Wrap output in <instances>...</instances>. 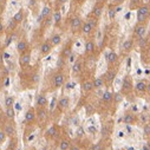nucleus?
Returning a JSON list of instances; mask_svg holds the SVG:
<instances>
[{"label":"nucleus","instance_id":"nucleus-59","mask_svg":"<svg viewBox=\"0 0 150 150\" xmlns=\"http://www.w3.org/2000/svg\"><path fill=\"white\" fill-rule=\"evenodd\" d=\"M28 150H34V149H33V148H32V149H28Z\"/></svg>","mask_w":150,"mask_h":150},{"label":"nucleus","instance_id":"nucleus-61","mask_svg":"<svg viewBox=\"0 0 150 150\" xmlns=\"http://www.w3.org/2000/svg\"><path fill=\"white\" fill-rule=\"evenodd\" d=\"M0 150H1V149H0Z\"/></svg>","mask_w":150,"mask_h":150},{"label":"nucleus","instance_id":"nucleus-10","mask_svg":"<svg viewBox=\"0 0 150 150\" xmlns=\"http://www.w3.org/2000/svg\"><path fill=\"white\" fill-rule=\"evenodd\" d=\"M70 108V98L67 96H62L58 100H57V109L60 112H65L67 111Z\"/></svg>","mask_w":150,"mask_h":150},{"label":"nucleus","instance_id":"nucleus-2","mask_svg":"<svg viewBox=\"0 0 150 150\" xmlns=\"http://www.w3.org/2000/svg\"><path fill=\"white\" fill-rule=\"evenodd\" d=\"M134 91V83H132V78L127 74L124 77L123 82H122V88H121V93L123 96H130Z\"/></svg>","mask_w":150,"mask_h":150},{"label":"nucleus","instance_id":"nucleus-42","mask_svg":"<svg viewBox=\"0 0 150 150\" xmlns=\"http://www.w3.org/2000/svg\"><path fill=\"white\" fill-rule=\"evenodd\" d=\"M17 145H18L17 137H12L11 138V143L8 144V150H16L17 149Z\"/></svg>","mask_w":150,"mask_h":150},{"label":"nucleus","instance_id":"nucleus-49","mask_svg":"<svg viewBox=\"0 0 150 150\" xmlns=\"http://www.w3.org/2000/svg\"><path fill=\"white\" fill-rule=\"evenodd\" d=\"M66 1H67V0H57V4H58L59 6H62V5H64Z\"/></svg>","mask_w":150,"mask_h":150},{"label":"nucleus","instance_id":"nucleus-7","mask_svg":"<svg viewBox=\"0 0 150 150\" xmlns=\"http://www.w3.org/2000/svg\"><path fill=\"white\" fill-rule=\"evenodd\" d=\"M85 67V64H84V59L83 58H78L73 62V65H72V69H71V72L73 76H79V74L83 72Z\"/></svg>","mask_w":150,"mask_h":150},{"label":"nucleus","instance_id":"nucleus-53","mask_svg":"<svg viewBox=\"0 0 150 150\" xmlns=\"http://www.w3.org/2000/svg\"><path fill=\"white\" fill-rule=\"evenodd\" d=\"M143 150H149V148H148V145H146V143L143 145Z\"/></svg>","mask_w":150,"mask_h":150},{"label":"nucleus","instance_id":"nucleus-22","mask_svg":"<svg viewBox=\"0 0 150 150\" xmlns=\"http://www.w3.org/2000/svg\"><path fill=\"white\" fill-rule=\"evenodd\" d=\"M103 10H104V4H99V3H96L95 6L92 7V11H91V16L96 17V18H100V16L103 14Z\"/></svg>","mask_w":150,"mask_h":150},{"label":"nucleus","instance_id":"nucleus-3","mask_svg":"<svg viewBox=\"0 0 150 150\" xmlns=\"http://www.w3.org/2000/svg\"><path fill=\"white\" fill-rule=\"evenodd\" d=\"M150 18V6L142 5L137 8V23H146Z\"/></svg>","mask_w":150,"mask_h":150},{"label":"nucleus","instance_id":"nucleus-51","mask_svg":"<svg viewBox=\"0 0 150 150\" xmlns=\"http://www.w3.org/2000/svg\"><path fill=\"white\" fill-rule=\"evenodd\" d=\"M146 93L150 96V81L148 82V86H146Z\"/></svg>","mask_w":150,"mask_h":150},{"label":"nucleus","instance_id":"nucleus-16","mask_svg":"<svg viewBox=\"0 0 150 150\" xmlns=\"http://www.w3.org/2000/svg\"><path fill=\"white\" fill-rule=\"evenodd\" d=\"M28 50H30V45H28L27 39L21 38L20 40H18V43H17V51H18L19 54H21V53H24V52H26Z\"/></svg>","mask_w":150,"mask_h":150},{"label":"nucleus","instance_id":"nucleus-30","mask_svg":"<svg viewBox=\"0 0 150 150\" xmlns=\"http://www.w3.org/2000/svg\"><path fill=\"white\" fill-rule=\"evenodd\" d=\"M106 139L102 138L100 141H98L97 143L92 144L91 146V150H106V143H105Z\"/></svg>","mask_w":150,"mask_h":150},{"label":"nucleus","instance_id":"nucleus-48","mask_svg":"<svg viewBox=\"0 0 150 150\" xmlns=\"http://www.w3.org/2000/svg\"><path fill=\"white\" fill-rule=\"evenodd\" d=\"M4 31H5V26H4L3 21H1V20H0V35H1V34L4 33Z\"/></svg>","mask_w":150,"mask_h":150},{"label":"nucleus","instance_id":"nucleus-9","mask_svg":"<svg viewBox=\"0 0 150 150\" xmlns=\"http://www.w3.org/2000/svg\"><path fill=\"white\" fill-rule=\"evenodd\" d=\"M35 115H37V121L40 124L45 123L49 117V111L46 108H40V106H35Z\"/></svg>","mask_w":150,"mask_h":150},{"label":"nucleus","instance_id":"nucleus-44","mask_svg":"<svg viewBox=\"0 0 150 150\" xmlns=\"http://www.w3.org/2000/svg\"><path fill=\"white\" fill-rule=\"evenodd\" d=\"M56 108H57V98L53 97L52 100H51V103H50V111H53Z\"/></svg>","mask_w":150,"mask_h":150},{"label":"nucleus","instance_id":"nucleus-27","mask_svg":"<svg viewBox=\"0 0 150 150\" xmlns=\"http://www.w3.org/2000/svg\"><path fill=\"white\" fill-rule=\"evenodd\" d=\"M102 100H103V103H105V104L114 103V93H112L111 91H104V92L102 93Z\"/></svg>","mask_w":150,"mask_h":150},{"label":"nucleus","instance_id":"nucleus-43","mask_svg":"<svg viewBox=\"0 0 150 150\" xmlns=\"http://www.w3.org/2000/svg\"><path fill=\"white\" fill-rule=\"evenodd\" d=\"M122 98H123V95H122L121 92L114 93V103H115V104H118L120 102H122Z\"/></svg>","mask_w":150,"mask_h":150},{"label":"nucleus","instance_id":"nucleus-14","mask_svg":"<svg viewBox=\"0 0 150 150\" xmlns=\"http://www.w3.org/2000/svg\"><path fill=\"white\" fill-rule=\"evenodd\" d=\"M146 86H148V82L144 79H141L136 83V85L134 86V90H135L136 95L143 96L144 93H146Z\"/></svg>","mask_w":150,"mask_h":150},{"label":"nucleus","instance_id":"nucleus-1","mask_svg":"<svg viewBox=\"0 0 150 150\" xmlns=\"http://www.w3.org/2000/svg\"><path fill=\"white\" fill-rule=\"evenodd\" d=\"M65 81H66V76L65 73L62 71V70H58L52 77V89L53 90H58L60 89L64 84H65Z\"/></svg>","mask_w":150,"mask_h":150},{"label":"nucleus","instance_id":"nucleus-13","mask_svg":"<svg viewBox=\"0 0 150 150\" xmlns=\"http://www.w3.org/2000/svg\"><path fill=\"white\" fill-rule=\"evenodd\" d=\"M30 63H31V50L19 54V65H20V67L25 69L30 65Z\"/></svg>","mask_w":150,"mask_h":150},{"label":"nucleus","instance_id":"nucleus-8","mask_svg":"<svg viewBox=\"0 0 150 150\" xmlns=\"http://www.w3.org/2000/svg\"><path fill=\"white\" fill-rule=\"evenodd\" d=\"M3 130L5 131L7 138L16 137V135H17V129H16V125H14V123H13L12 121H10V122H4Z\"/></svg>","mask_w":150,"mask_h":150},{"label":"nucleus","instance_id":"nucleus-50","mask_svg":"<svg viewBox=\"0 0 150 150\" xmlns=\"http://www.w3.org/2000/svg\"><path fill=\"white\" fill-rule=\"evenodd\" d=\"M142 5H149L150 6V0H142Z\"/></svg>","mask_w":150,"mask_h":150},{"label":"nucleus","instance_id":"nucleus-55","mask_svg":"<svg viewBox=\"0 0 150 150\" xmlns=\"http://www.w3.org/2000/svg\"><path fill=\"white\" fill-rule=\"evenodd\" d=\"M0 65H3V56L0 54Z\"/></svg>","mask_w":150,"mask_h":150},{"label":"nucleus","instance_id":"nucleus-19","mask_svg":"<svg viewBox=\"0 0 150 150\" xmlns=\"http://www.w3.org/2000/svg\"><path fill=\"white\" fill-rule=\"evenodd\" d=\"M84 49H85V54H86V56L93 54L95 51H96V43H95V40H93V39H88V40L85 42Z\"/></svg>","mask_w":150,"mask_h":150},{"label":"nucleus","instance_id":"nucleus-20","mask_svg":"<svg viewBox=\"0 0 150 150\" xmlns=\"http://www.w3.org/2000/svg\"><path fill=\"white\" fill-rule=\"evenodd\" d=\"M82 90L85 92V93H89L91 91L95 90V86H93V79L91 78H88L85 81L82 82Z\"/></svg>","mask_w":150,"mask_h":150},{"label":"nucleus","instance_id":"nucleus-28","mask_svg":"<svg viewBox=\"0 0 150 150\" xmlns=\"http://www.w3.org/2000/svg\"><path fill=\"white\" fill-rule=\"evenodd\" d=\"M81 31H82V33L83 34H85V35H90L93 31H95V28L85 20L84 23H83V25H82V28H81Z\"/></svg>","mask_w":150,"mask_h":150},{"label":"nucleus","instance_id":"nucleus-23","mask_svg":"<svg viewBox=\"0 0 150 150\" xmlns=\"http://www.w3.org/2000/svg\"><path fill=\"white\" fill-rule=\"evenodd\" d=\"M71 144H72L71 139H70L69 137L64 136V137H62V138L59 139L58 148H59V150H69V149H70V146H71Z\"/></svg>","mask_w":150,"mask_h":150},{"label":"nucleus","instance_id":"nucleus-39","mask_svg":"<svg viewBox=\"0 0 150 150\" xmlns=\"http://www.w3.org/2000/svg\"><path fill=\"white\" fill-rule=\"evenodd\" d=\"M86 21L96 30L97 28V26H98V18H96V17H93V16H90L88 19H86Z\"/></svg>","mask_w":150,"mask_h":150},{"label":"nucleus","instance_id":"nucleus-24","mask_svg":"<svg viewBox=\"0 0 150 150\" xmlns=\"http://www.w3.org/2000/svg\"><path fill=\"white\" fill-rule=\"evenodd\" d=\"M132 49H134V39L132 38H129V39L123 42V44H122V52L129 53V52L132 51Z\"/></svg>","mask_w":150,"mask_h":150},{"label":"nucleus","instance_id":"nucleus-26","mask_svg":"<svg viewBox=\"0 0 150 150\" xmlns=\"http://www.w3.org/2000/svg\"><path fill=\"white\" fill-rule=\"evenodd\" d=\"M111 132H112V127L110 125V124H103V127H102V130H100V134H102V138H104V139H108L109 137H110V135H111Z\"/></svg>","mask_w":150,"mask_h":150},{"label":"nucleus","instance_id":"nucleus-35","mask_svg":"<svg viewBox=\"0 0 150 150\" xmlns=\"http://www.w3.org/2000/svg\"><path fill=\"white\" fill-rule=\"evenodd\" d=\"M51 14H52V8H51L50 6H45V7H43V10H42L40 19H46V18H49Z\"/></svg>","mask_w":150,"mask_h":150},{"label":"nucleus","instance_id":"nucleus-12","mask_svg":"<svg viewBox=\"0 0 150 150\" xmlns=\"http://www.w3.org/2000/svg\"><path fill=\"white\" fill-rule=\"evenodd\" d=\"M24 121H25V123H26L27 125H32L33 123H35V121H37V115H35V109H34V108H30V109L26 111Z\"/></svg>","mask_w":150,"mask_h":150},{"label":"nucleus","instance_id":"nucleus-29","mask_svg":"<svg viewBox=\"0 0 150 150\" xmlns=\"http://www.w3.org/2000/svg\"><path fill=\"white\" fill-rule=\"evenodd\" d=\"M93 86L96 90H100L105 86V81L103 78V76H99V77H96L93 79Z\"/></svg>","mask_w":150,"mask_h":150},{"label":"nucleus","instance_id":"nucleus-33","mask_svg":"<svg viewBox=\"0 0 150 150\" xmlns=\"http://www.w3.org/2000/svg\"><path fill=\"white\" fill-rule=\"evenodd\" d=\"M12 19H13L18 25H19V24H21V23H23V20H24V10H23V8H20V10H19L14 16H13V18H12Z\"/></svg>","mask_w":150,"mask_h":150},{"label":"nucleus","instance_id":"nucleus-34","mask_svg":"<svg viewBox=\"0 0 150 150\" xmlns=\"http://www.w3.org/2000/svg\"><path fill=\"white\" fill-rule=\"evenodd\" d=\"M14 40H17V33H16V31L14 32H11V33H8V35H7V39H6V42H5V47H8Z\"/></svg>","mask_w":150,"mask_h":150},{"label":"nucleus","instance_id":"nucleus-11","mask_svg":"<svg viewBox=\"0 0 150 150\" xmlns=\"http://www.w3.org/2000/svg\"><path fill=\"white\" fill-rule=\"evenodd\" d=\"M83 19L81 17H73L70 21V28H71V32L76 33L78 31H81L82 28V25H83Z\"/></svg>","mask_w":150,"mask_h":150},{"label":"nucleus","instance_id":"nucleus-56","mask_svg":"<svg viewBox=\"0 0 150 150\" xmlns=\"http://www.w3.org/2000/svg\"><path fill=\"white\" fill-rule=\"evenodd\" d=\"M47 149H49V148H43L42 150H47Z\"/></svg>","mask_w":150,"mask_h":150},{"label":"nucleus","instance_id":"nucleus-17","mask_svg":"<svg viewBox=\"0 0 150 150\" xmlns=\"http://www.w3.org/2000/svg\"><path fill=\"white\" fill-rule=\"evenodd\" d=\"M52 49H53V46L51 45L50 40H45V42L42 43V45H40V47H39V52H40L42 56L45 57V56H47V54L51 53Z\"/></svg>","mask_w":150,"mask_h":150},{"label":"nucleus","instance_id":"nucleus-25","mask_svg":"<svg viewBox=\"0 0 150 150\" xmlns=\"http://www.w3.org/2000/svg\"><path fill=\"white\" fill-rule=\"evenodd\" d=\"M72 54V45L71 44H66L65 46H64V49L62 50V52H60V58H63V59H69L70 58V56Z\"/></svg>","mask_w":150,"mask_h":150},{"label":"nucleus","instance_id":"nucleus-54","mask_svg":"<svg viewBox=\"0 0 150 150\" xmlns=\"http://www.w3.org/2000/svg\"><path fill=\"white\" fill-rule=\"evenodd\" d=\"M146 145H148V148H149V150H150V138L148 139V142H146Z\"/></svg>","mask_w":150,"mask_h":150},{"label":"nucleus","instance_id":"nucleus-31","mask_svg":"<svg viewBox=\"0 0 150 150\" xmlns=\"http://www.w3.org/2000/svg\"><path fill=\"white\" fill-rule=\"evenodd\" d=\"M5 117L7 118V120H10V121H13L14 118H16V111H14V109H13V106H11V108H5Z\"/></svg>","mask_w":150,"mask_h":150},{"label":"nucleus","instance_id":"nucleus-15","mask_svg":"<svg viewBox=\"0 0 150 150\" xmlns=\"http://www.w3.org/2000/svg\"><path fill=\"white\" fill-rule=\"evenodd\" d=\"M123 122H124V124L134 125V124L138 123V117L135 114H132V112H127L123 116Z\"/></svg>","mask_w":150,"mask_h":150},{"label":"nucleus","instance_id":"nucleus-45","mask_svg":"<svg viewBox=\"0 0 150 150\" xmlns=\"http://www.w3.org/2000/svg\"><path fill=\"white\" fill-rule=\"evenodd\" d=\"M6 138H7L6 134H5V131L1 129V130H0V144H3V143L6 141Z\"/></svg>","mask_w":150,"mask_h":150},{"label":"nucleus","instance_id":"nucleus-21","mask_svg":"<svg viewBox=\"0 0 150 150\" xmlns=\"http://www.w3.org/2000/svg\"><path fill=\"white\" fill-rule=\"evenodd\" d=\"M49 100L47 97L44 93H39L35 98V106H40V108H47Z\"/></svg>","mask_w":150,"mask_h":150},{"label":"nucleus","instance_id":"nucleus-6","mask_svg":"<svg viewBox=\"0 0 150 150\" xmlns=\"http://www.w3.org/2000/svg\"><path fill=\"white\" fill-rule=\"evenodd\" d=\"M60 135V128L57 124H52L45 132V138L47 141H54L59 137Z\"/></svg>","mask_w":150,"mask_h":150},{"label":"nucleus","instance_id":"nucleus-18","mask_svg":"<svg viewBox=\"0 0 150 150\" xmlns=\"http://www.w3.org/2000/svg\"><path fill=\"white\" fill-rule=\"evenodd\" d=\"M105 59H106V63H108L109 66H114L118 62V54L115 51H110V52L106 53Z\"/></svg>","mask_w":150,"mask_h":150},{"label":"nucleus","instance_id":"nucleus-52","mask_svg":"<svg viewBox=\"0 0 150 150\" xmlns=\"http://www.w3.org/2000/svg\"><path fill=\"white\" fill-rule=\"evenodd\" d=\"M108 0H96V3H99V4H105Z\"/></svg>","mask_w":150,"mask_h":150},{"label":"nucleus","instance_id":"nucleus-41","mask_svg":"<svg viewBox=\"0 0 150 150\" xmlns=\"http://www.w3.org/2000/svg\"><path fill=\"white\" fill-rule=\"evenodd\" d=\"M139 6H142V0H131L130 1V8H138Z\"/></svg>","mask_w":150,"mask_h":150},{"label":"nucleus","instance_id":"nucleus-36","mask_svg":"<svg viewBox=\"0 0 150 150\" xmlns=\"http://www.w3.org/2000/svg\"><path fill=\"white\" fill-rule=\"evenodd\" d=\"M17 26H18V24H17V23H16L13 19L8 20V23H7V26H6V32H7V33L14 32V31L17 30Z\"/></svg>","mask_w":150,"mask_h":150},{"label":"nucleus","instance_id":"nucleus-58","mask_svg":"<svg viewBox=\"0 0 150 150\" xmlns=\"http://www.w3.org/2000/svg\"><path fill=\"white\" fill-rule=\"evenodd\" d=\"M47 150H53V149H50V148H49V149H47Z\"/></svg>","mask_w":150,"mask_h":150},{"label":"nucleus","instance_id":"nucleus-38","mask_svg":"<svg viewBox=\"0 0 150 150\" xmlns=\"http://www.w3.org/2000/svg\"><path fill=\"white\" fill-rule=\"evenodd\" d=\"M4 105L5 108H11L14 105V97L13 96H6L4 99Z\"/></svg>","mask_w":150,"mask_h":150},{"label":"nucleus","instance_id":"nucleus-57","mask_svg":"<svg viewBox=\"0 0 150 150\" xmlns=\"http://www.w3.org/2000/svg\"><path fill=\"white\" fill-rule=\"evenodd\" d=\"M0 47H1V38H0Z\"/></svg>","mask_w":150,"mask_h":150},{"label":"nucleus","instance_id":"nucleus-60","mask_svg":"<svg viewBox=\"0 0 150 150\" xmlns=\"http://www.w3.org/2000/svg\"><path fill=\"white\" fill-rule=\"evenodd\" d=\"M4 1H6V0H4Z\"/></svg>","mask_w":150,"mask_h":150},{"label":"nucleus","instance_id":"nucleus-37","mask_svg":"<svg viewBox=\"0 0 150 150\" xmlns=\"http://www.w3.org/2000/svg\"><path fill=\"white\" fill-rule=\"evenodd\" d=\"M52 20H53V23H54V25H56V26H58V25L62 23V13H60V11H59V10H57V11H54V12H53Z\"/></svg>","mask_w":150,"mask_h":150},{"label":"nucleus","instance_id":"nucleus-5","mask_svg":"<svg viewBox=\"0 0 150 150\" xmlns=\"http://www.w3.org/2000/svg\"><path fill=\"white\" fill-rule=\"evenodd\" d=\"M117 72H118V69L115 65L114 66H109L106 72L103 74V78L105 81V85H111L112 84V82L115 81V78L117 76Z\"/></svg>","mask_w":150,"mask_h":150},{"label":"nucleus","instance_id":"nucleus-40","mask_svg":"<svg viewBox=\"0 0 150 150\" xmlns=\"http://www.w3.org/2000/svg\"><path fill=\"white\" fill-rule=\"evenodd\" d=\"M143 136L146 137L148 139L150 138V122L144 124V127H143Z\"/></svg>","mask_w":150,"mask_h":150},{"label":"nucleus","instance_id":"nucleus-4","mask_svg":"<svg viewBox=\"0 0 150 150\" xmlns=\"http://www.w3.org/2000/svg\"><path fill=\"white\" fill-rule=\"evenodd\" d=\"M146 28H148L146 23H137L134 27V38L138 42L141 39H143L145 33H146Z\"/></svg>","mask_w":150,"mask_h":150},{"label":"nucleus","instance_id":"nucleus-46","mask_svg":"<svg viewBox=\"0 0 150 150\" xmlns=\"http://www.w3.org/2000/svg\"><path fill=\"white\" fill-rule=\"evenodd\" d=\"M116 7L114 8V7H111V8H109V18L110 19H114L115 18V16H116Z\"/></svg>","mask_w":150,"mask_h":150},{"label":"nucleus","instance_id":"nucleus-47","mask_svg":"<svg viewBox=\"0 0 150 150\" xmlns=\"http://www.w3.org/2000/svg\"><path fill=\"white\" fill-rule=\"evenodd\" d=\"M69 150H81V146H79V145H77V144H73V143H72Z\"/></svg>","mask_w":150,"mask_h":150},{"label":"nucleus","instance_id":"nucleus-32","mask_svg":"<svg viewBox=\"0 0 150 150\" xmlns=\"http://www.w3.org/2000/svg\"><path fill=\"white\" fill-rule=\"evenodd\" d=\"M49 40H50L51 45L53 47H56V46H58L62 43V35L60 34H53V35H51V38Z\"/></svg>","mask_w":150,"mask_h":150}]
</instances>
